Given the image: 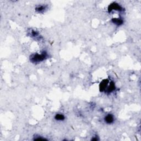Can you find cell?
Listing matches in <instances>:
<instances>
[{"label": "cell", "mask_w": 141, "mask_h": 141, "mask_svg": "<svg viewBox=\"0 0 141 141\" xmlns=\"http://www.w3.org/2000/svg\"><path fill=\"white\" fill-rule=\"evenodd\" d=\"M112 22L117 26H121L123 24V21L121 18H113L111 19Z\"/></svg>", "instance_id": "obj_6"}, {"label": "cell", "mask_w": 141, "mask_h": 141, "mask_svg": "<svg viewBox=\"0 0 141 141\" xmlns=\"http://www.w3.org/2000/svg\"><path fill=\"white\" fill-rule=\"evenodd\" d=\"M55 119L57 121H63L64 119V116L62 114H56L55 116Z\"/></svg>", "instance_id": "obj_7"}, {"label": "cell", "mask_w": 141, "mask_h": 141, "mask_svg": "<svg viewBox=\"0 0 141 141\" xmlns=\"http://www.w3.org/2000/svg\"><path fill=\"white\" fill-rule=\"evenodd\" d=\"M104 120H105V122L106 123L110 124H112V122L114 121V117L113 115H111V114H108L104 118Z\"/></svg>", "instance_id": "obj_4"}, {"label": "cell", "mask_w": 141, "mask_h": 141, "mask_svg": "<svg viewBox=\"0 0 141 141\" xmlns=\"http://www.w3.org/2000/svg\"><path fill=\"white\" fill-rule=\"evenodd\" d=\"M34 140H38V141H40V140H46V139L44 138H42V137H40V136H38L37 138L35 137V138H34Z\"/></svg>", "instance_id": "obj_9"}, {"label": "cell", "mask_w": 141, "mask_h": 141, "mask_svg": "<svg viewBox=\"0 0 141 141\" xmlns=\"http://www.w3.org/2000/svg\"><path fill=\"white\" fill-rule=\"evenodd\" d=\"M99 139L97 138V137H93V138H92V139L91 140L92 141H98Z\"/></svg>", "instance_id": "obj_10"}, {"label": "cell", "mask_w": 141, "mask_h": 141, "mask_svg": "<svg viewBox=\"0 0 141 141\" xmlns=\"http://www.w3.org/2000/svg\"><path fill=\"white\" fill-rule=\"evenodd\" d=\"M109 81L108 79H104L103 81H102L99 85V89H100V92L105 91L106 89L107 88V86L109 85Z\"/></svg>", "instance_id": "obj_3"}, {"label": "cell", "mask_w": 141, "mask_h": 141, "mask_svg": "<svg viewBox=\"0 0 141 141\" xmlns=\"http://www.w3.org/2000/svg\"><path fill=\"white\" fill-rule=\"evenodd\" d=\"M45 9V7L44 6H38L35 8V10L38 12H42Z\"/></svg>", "instance_id": "obj_8"}, {"label": "cell", "mask_w": 141, "mask_h": 141, "mask_svg": "<svg viewBox=\"0 0 141 141\" xmlns=\"http://www.w3.org/2000/svg\"><path fill=\"white\" fill-rule=\"evenodd\" d=\"M115 89V83H114L113 82H111V83H110L109 85H108V86H107V88L106 89L105 91L106 92H107V93H111V92H113Z\"/></svg>", "instance_id": "obj_5"}, {"label": "cell", "mask_w": 141, "mask_h": 141, "mask_svg": "<svg viewBox=\"0 0 141 141\" xmlns=\"http://www.w3.org/2000/svg\"><path fill=\"white\" fill-rule=\"evenodd\" d=\"M46 54L45 52H43L42 54H36L32 55L30 57V61L33 63H38L44 61L46 58Z\"/></svg>", "instance_id": "obj_1"}, {"label": "cell", "mask_w": 141, "mask_h": 141, "mask_svg": "<svg viewBox=\"0 0 141 141\" xmlns=\"http://www.w3.org/2000/svg\"><path fill=\"white\" fill-rule=\"evenodd\" d=\"M122 9H123L118 4V3L115 2L109 5L108 7V11L109 12H111L112 11H122Z\"/></svg>", "instance_id": "obj_2"}]
</instances>
